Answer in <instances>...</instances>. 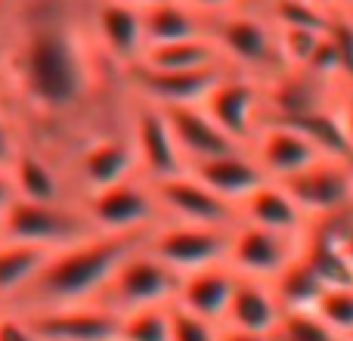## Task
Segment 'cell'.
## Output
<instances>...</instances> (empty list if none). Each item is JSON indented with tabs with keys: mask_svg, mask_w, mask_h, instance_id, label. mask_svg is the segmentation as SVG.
<instances>
[{
	"mask_svg": "<svg viewBox=\"0 0 353 341\" xmlns=\"http://www.w3.org/2000/svg\"><path fill=\"white\" fill-rule=\"evenodd\" d=\"M149 236H109V233H93V236L72 242L65 249L50 251L41 273L31 280V286L12 301L10 307L19 311H47L62 304H84L97 301L121 261L146 245Z\"/></svg>",
	"mask_w": 353,
	"mask_h": 341,
	"instance_id": "6da1fadb",
	"label": "cell"
},
{
	"mask_svg": "<svg viewBox=\"0 0 353 341\" xmlns=\"http://www.w3.org/2000/svg\"><path fill=\"white\" fill-rule=\"evenodd\" d=\"M208 35L214 37L232 72L251 75L263 84L288 72L279 53V41H276V25L263 12L261 0H251L239 10L208 19Z\"/></svg>",
	"mask_w": 353,
	"mask_h": 341,
	"instance_id": "7a4b0ae2",
	"label": "cell"
},
{
	"mask_svg": "<svg viewBox=\"0 0 353 341\" xmlns=\"http://www.w3.org/2000/svg\"><path fill=\"white\" fill-rule=\"evenodd\" d=\"M56 155H59L62 165H65L68 183H72L78 202L84 199V195L97 193V189H105V186H112V183L124 180V177L140 174V170H137L134 146H130V137H128L124 124L78 137V140H72L68 146H62Z\"/></svg>",
	"mask_w": 353,
	"mask_h": 341,
	"instance_id": "3957f363",
	"label": "cell"
},
{
	"mask_svg": "<svg viewBox=\"0 0 353 341\" xmlns=\"http://www.w3.org/2000/svg\"><path fill=\"white\" fill-rule=\"evenodd\" d=\"M81 205L97 233L109 236H149L159 224H165L152 180L143 174H130L112 186L84 195Z\"/></svg>",
	"mask_w": 353,
	"mask_h": 341,
	"instance_id": "277c9868",
	"label": "cell"
},
{
	"mask_svg": "<svg viewBox=\"0 0 353 341\" xmlns=\"http://www.w3.org/2000/svg\"><path fill=\"white\" fill-rule=\"evenodd\" d=\"M97 226L84 214L81 202H25L12 199L6 208L3 239L28 242L37 249H65L72 242L93 236Z\"/></svg>",
	"mask_w": 353,
	"mask_h": 341,
	"instance_id": "5b68a950",
	"label": "cell"
},
{
	"mask_svg": "<svg viewBox=\"0 0 353 341\" xmlns=\"http://www.w3.org/2000/svg\"><path fill=\"white\" fill-rule=\"evenodd\" d=\"M176 286H180V273L171 270L165 261L152 255L146 245L130 251L109 280V286L99 295V304H105L115 313L140 311V307H161L174 304Z\"/></svg>",
	"mask_w": 353,
	"mask_h": 341,
	"instance_id": "8992f818",
	"label": "cell"
},
{
	"mask_svg": "<svg viewBox=\"0 0 353 341\" xmlns=\"http://www.w3.org/2000/svg\"><path fill=\"white\" fill-rule=\"evenodd\" d=\"M230 239H232V226L165 220V224H159L149 233L146 249L183 276L201 267L226 264V257H230Z\"/></svg>",
	"mask_w": 353,
	"mask_h": 341,
	"instance_id": "52a82bcc",
	"label": "cell"
},
{
	"mask_svg": "<svg viewBox=\"0 0 353 341\" xmlns=\"http://www.w3.org/2000/svg\"><path fill=\"white\" fill-rule=\"evenodd\" d=\"M124 128H128L130 146H134V155H137V170L146 180H161V177H171L186 168L180 149H176L174 130L165 109L128 93Z\"/></svg>",
	"mask_w": 353,
	"mask_h": 341,
	"instance_id": "ba28073f",
	"label": "cell"
},
{
	"mask_svg": "<svg viewBox=\"0 0 353 341\" xmlns=\"http://www.w3.org/2000/svg\"><path fill=\"white\" fill-rule=\"evenodd\" d=\"M201 106L239 146H248L267 121V84L242 72H226Z\"/></svg>",
	"mask_w": 353,
	"mask_h": 341,
	"instance_id": "9c48e42d",
	"label": "cell"
},
{
	"mask_svg": "<svg viewBox=\"0 0 353 341\" xmlns=\"http://www.w3.org/2000/svg\"><path fill=\"white\" fill-rule=\"evenodd\" d=\"M93 43L103 59L118 72H128L146 53V31H143V10L124 0H90L87 6Z\"/></svg>",
	"mask_w": 353,
	"mask_h": 341,
	"instance_id": "30bf717a",
	"label": "cell"
},
{
	"mask_svg": "<svg viewBox=\"0 0 353 341\" xmlns=\"http://www.w3.org/2000/svg\"><path fill=\"white\" fill-rule=\"evenodd\" d=\"M279 183H285V189L304 208L310 224L335 217V214H344L353 208V165L344 159L323 155L310 168L298 170V174L285 177Z\"/></svg>",
	"mask_w": 353,
	"mask_h": 341,
	"instance_id": "8fae6325",
	"label": "cell"
},
{
	"mask_svg": "<svg viewBox=\"0 0 353 341\" xmlns=\"http://www.w3.org/2000/svg\"><path fill=\"white\" fill-rule=\"evenodd\" d=\"M155 199L161 205L165 220L180 224H211V226H236L239 214L230 202H223L217 193L205 186L189 168L176 170L171 177L152 180Z\"/></svg>",
	"mask_w": 353,
	"mask_h": 341,
	"instance_id": "7c38bea8",
	"label": "cell"
},
{
	"mask_svg": "<svg viewBox=\"0 0 353 341\" xmlns=\"http://www.w3.org/2000/svg\"><path fill=\"white\" fill-rule=\"evenodd\" d=\"M232 68H201V72H161V68L134 66L124 72V90L137 99L176 109V106H199L214 90L220 78Z\"/></svg>",
	"mask_w": 353,
	"mask_h": 341,
	"instance_id": "4fadbf2b",
	"label": "cell"
},
{
	"mask_svg": "<svg viewBox=\"0 0 353 341\" xmlns=\"http://www.w3.org/2000/svg\"><path fill=\"white\" fill-rule=\"evenodd\" d=\"M6 174H10L16 199H25V202H78L72 183H68L62 159L53 153V149L41 146V143H34V140L19 143L12 159H10V165H6Z\"/></svg>",
	"mask_w": 353,
	"mask_h": 341,
	"instance_id": "5bb4252c",
	"label": "cell"
},
{
	"mask_svg": "<svg viewBox=\"0 0 353 341\" xmlns=\"http://www.w3.org/2000/svg\"><path fill=\"white\" fill-rule=\"evenodd\" d=\"M301 245H304V239H298V236H282V233H273V230H263V226L242 224V220H239V224L232 226L226 264L242 276L276 280V276L301 255Z\"/></svg>",
	"mask_w": 353,
	"mask_h": 341,
	"instance_id": "9a60e30c",
	"label": "cell"
},
{
	"mask_svg": "<svg viewBox=\"0 0 353 341\" xmlns=\"http://www.w3.org/2000/svg\"><path fill=\"white\" fill-rule=\"evenodd\" d=\"M248 153L254 155V162L270 180H285L325 155L307 130H301L292 121H276V118H267L257 128V134L248 143Z\"/></svg>",
	"mask_w": 353,
	"mask_h": 341,
	"instance_id": "2e32d148",
	"label": "cell"
},
{
	"mask_svg": "<svg viewBox=\"0 0 353 341\" xmlns=\"http://www.w3.org/2000/svg\"><path fill=\"white\" fill-rule=\"evenodd\" d=\"M43 341H112L118 338V313L99 301L25 311Z\"/></svg>",
	"mask_w": 353,
	"mask_h": 341,
	"instance_id": "e0dca14e",
	"label": "cell"
},
{
	"mask_svg": "<svg viewBox=\"0 0 353 341\" xmlns=\"http://www.w3.org/2000/svg\"><path fill=\"white\" fill-rule=\"evenodd\" d=\"M236 214L242 224L263 226V230L282 233V236L304 239L307 230H310V217L294 202V195L285 189V183H279V180H263L254 193L239 202Z\"/></svg>",
	"mask_w": 353,
	"mask_h": 341,
	"instance_id": "ac0fdd59",
	"label": "cell"
},
{
	"mask_svg": "<svg viewBox=\"0 0 353 341\" xmlns=\"http://www.w3.org/2000/svg\"><path fill=\"white\" fill-rule=\"evenodd\" d=\"M282 313H285V307H282L279 295H276L273 280H257V276L236 273V286H232L230 304H226L223 323L220 326L273 335Z\"/></svg>",
	"mask_w": 353,
	"mask_h": 341,
	"instance_id": "d6986e66",
	"label": "cell"
},
{
	"mask_svg": "<svg viewBox=\"0 0 353 341\" xmlns=\"http://www.w3.org/2000/svg\"><path fill=\"white\" fill-rule=\"evenodd\" d=\"M168 121H171L176 149L183 155V165H195V162L223 155L230 149H242L211 115L205 106H176V109H165Z\"/></svg>",
	"mask_w": 353,
	"mask_h": 341,
	"instance_id": "ffe728a7",
	"label": "cell"
},
{
	"mask_svg": "<svg viewBox=\"0 0 353 341\" xmlns=\"http://www.w3.org/2000/svg\"><path fill=\"white\" fill-rule=\"evenodd\" d=\"M205 183L211 193H217L223 202H230L232 208L251 195L263 180H270L267 174L261 170V165L254 162V155L248 153V146L242 149H230L223 155H214V159H205V162H195V165H186Z\"/></svg>",
	"mask_w": 353,
	"mask_h": 341,
	"instance_id": "44dd1931",
	"label": "cell"
},
{
	"mask_svg": "<svg viewBox=\"0 0 353 341\" xmlns=\"http://www.w3.org/2000/svg\"><path fill=\"white\" fill-rule=\"evenodd\" d=\"M232 286H236V270L230 264H214V267L183 273L180 286H176L174 307L195 313L201 320H211V323H223Z\"/></svg>",
	"mask_w": 353,
	"mask_h": 341,
	"instance_id": "7402d4cb",
	"label": "cell"
},
{
	"mask_svg": "<svg viewBox=\"0 0 353 341\" xmlns=\"http://www.w3.org/2000/svg\"><path fill=\"white\" fill-rule=\"evenodd\" d=\"M143 31H146V50L159 43L186 41V37L208 35V19L186 0H159L143 10Z\"/></svg>",
	"mask_w": 353,
	"mask_h": 341,
	"instance_id": "603a6c76",
	"label": "cell"
},
{
	"mask_svg": "<svg viewBox=\"0 0 353 341\" xmlns=\"http://www.w3.org/2000/svg\"><path fill=\"white\" fill-rule=\"evenodd\" d=\"M137 66L161 68V72H201V68H230L211 35L186 37V41L159 43L143 53Z\"/></svg>",
	"mask_w": 353,
	"mask_h": 341,
	"instance_id": "cb8c5ba5",
	"label": "cell"
},
{
	"mask_svg": "<svg viewBox=\"0 0 353 341\" xmlns=\"http://www.w3.org/2000/svg\"><path fill=\"white\" fill-rule=\"evenodd\" d=\"M47 257V249L16 242V239H0V298L12 304L31 286V280L41 273Z\"/></svg>",
	"mask_w": 353,
	"mask_h": 341,
	"instance_id": "d4e9b609",
	"label": "cell"
},
{
	"mask_svg": "<svg viewBox=\"0 0 353 341\" xmlns=\"http://www.w3.org/2000/svg\"><path fill=\"white\" fill-rule=\"evenodd\" d=\"M273 289H276V295H279L285 311H313L316 301L323 298V292L329 289V282L316 273V267H313V264L304 257V251H301V255L273 280Z\"/></svg>",
	"mask_w": 353,
	"mask_h": 341,
	"instance_id": "484cf974",
	"label": "cell"
},
{
	"mask_svg": "<svg viewBox=\"0 0 353 341\" xmlns=\"http://www.w3.org/2000/svg\"><path fill=\"white\" fill-rule=\"evenodd\" d=\"M171 313H174V304L140 307V311L118 313V338L121 341H171Z\"/></svg>",
	"mask_w": 353,
	"mask_h": 341,
	"instance_id": "4316f807",
	"label": "cell"
},
{
	"mask_svg": "<svg viewBox=\"0 0 353 341\" xmlns=\"http://www.w3.org/2000/svg\"><path fill=\"white\" fill-rule=\"evenodd\" d=\"M313 311L323 317V323L338 338H353V282L329 286Z\"/></svg>",
	"mask_w": 353,
	"mask_h": 341,
	"instance_id": "83f0119b",
	"label": "cell"
},
{
	"mask_svg": "<svg viewBox=\"0 0 353 341\" xmlns=\"http://www.w3.org/2000/svg\"><path fill=\"white\" fill-rule=\"evenodd\" d=\"M273 341H338L316 311H285L273 332Z\"/></svg>",
	"mask_w": 353,
	"mask_h": 341,
	"instance_id": "f1b7e54d",
	"label": "cell"
},
{
	"mask_svg": "<svg viewBox=\"0 0 353 341\" xmlns=\"http://www.w3.org/2000/svg\"><path fill=\"white\" fill-rule=\"evenodd\" d=\"M220 323L201 320L195 313H186L180 307H174L171 313V341H217Z\"/></svg>",
	"mask_w": 353,
	"mask_h": 341,
	"instance_id": "f546056e",
	"label": "cell"
},
{
	"mask_svg": "<svg viewBox=\"0 0 353 341\" xmlns=\"http://www.w3.org/2000/svg\"><path fill=\"white\" fill-rule=\"evenodd\" d=\"M0 341H43V338H41V332L34 329L28 313L6 304L3 311H0Z\"/></svg>",
	"mask_w": 353,
	"mask_h": 341,
	"instance_id": "4dcf8cb0",
	"label": "cell"
},
{
	"mask_svg": "<svg viewBox=\"0 0 353 341\" xmlns=\"http://www.w3.org/2000/svg\"><path fill=\"white\" fill-rule=\"evenodd\" d=\"M22 143V134H19V124L12 121V115L0 106V168L10 165L16 146Z\"/></svg>",
	"mask_w": 353,
	"mask_h": 341,
	"instance_id": "1f68e13d",
	"label": "cell"
},
{
	"mask_svg": "<svg viewBox=\"0 0 353 341\" xmlns=\"http://www.w3.org/2000/svg\"><path fill=\"white\" fill-rule=\"evenodd\" d=\"M192 10H199L205 19H214V16H223L230 10H239V6L251 3V0H186Z\"/></svg>",
	"mask_w": 353,
	"mask_h": 341,
	"instance_id": "d6a6232c",
	"label": "cell"
},
{
	"mask_svg": "<svg viewBox=\"0 0 353 341\" xmlns=\"http://www.w3.org/2000/svg\"><path fill=\"white\" fill-rule=\"evenodd\" d=\"M217 341H273V335H261V332H245V329H232V326H220Z\"/></svg>",
	"mask_w": 353,
	"mask_h": 341,
	"instance_id": "836d02e7",
	"label": "cell"
},
{
	"mask_svg": "<svg viewBox=\"0 0 353 341\" xmlns=\"http://www.w3.org/2000/svg\"><path fill=\"white\" fill-rule=\"evenodd\" d=\"M12 199H16V193H12L10 174H6V168H0V208H10Z\"/></svg>",
	"mask_w": 353,
	"mask_h": 341,
	"instance_id": "e575fe53",
	"label": "cell"
},
{
	"mask_svg": "<svg viewBox=\"0 0 353 341\" xmlns=\"http://www.w3.org/2000/svg\"><path fill=\"white\" fill-rule=\"evenodd\" d=\"M323 3L332 16H350L353 12V0H323Z\"/></svg>",
	"mask_w": 353,
	"mask_h": 341,
	"instance_id": "d590c367",
	"label": "cell"
},
{
	"mask_svg": "<svg viewBox=\"0 0 353 341\" xmlns=\"http://www.w3.org/2000/svg\"><path fill=\"white\" fill-rule=\"evenodd\" d=\"M124 3H134V6H140V10H146V6L159 3V0H124Z\"/></svg>",
	"mask_w": 353,
	"mask_h": 341,
	"instance_id": "8d00e7d4",
	"label": "cell"
},
{
	"mask_svg": "<svg viewBox=\"0 0 353 341\" xmlns=\"http://www.w3.org/2000/svg\"><path fill=\"white\" fill-rule=\"evenodd\" d=\"M3 220H6V208H0V239H3Z\"/></svg>",
	"mask_w": 353,
	"mask_h": 341,
	"instance_id": "74e56055",
	"label": "cell"
},
{
	"mask_svg": "<svg viewBox=\"0 0 353 341\" xmlns=\"http://www.w3.org/2000/svg\"><path fill=\"white\" fill-rule=\"evenodd\" d=\"M307 3H323V0H307ZM325 6V3H323Z\"/></svg>",
	"mask_w": 353,
	"mask_h": 341,
	"instance_id": "f35d334b",
	"label": "cell"
},
{
	"mask_svg": "<svg viewBox=\"0 0 353 341\" xmlns=\"http://www.w3.org/2000/svg\"><path fill=\"white\" fill-rule=\"evenodd\" d=\"M344 19H347V22H350V25H353V12H350V16H344Z\"/></svg>",
	"mask_w": 353,
	"mask_h": 341,
	"instance_id": "ab89813d",
	"label": "cell"
},
{
	"mask_svg": "<svg viewBox=\"0 0 353 341\" xmlns=\"http://www.w3.org/2000/svg\"><path fill=\"white\" fill-rule=\"evenodd\" d=\"M3 307H6V301H3V298H0V311H3Z\"/></svg>",
	"mask_w": 353,
	"mask_h": 341,
	"instance_id": "60d3db41",
	"label": "cell"
},
{
	"mask_svg": "<svg viewBox=\"0 0 353 341\" xmlns=\"http://www.w3.org/2000/svg\"><path fill=\"white\" fill-rule=\"evenodd\" d=\"M338 341H350V338H338Z\"/></svg>",
	"mask_w": 353,
	"mask_h": 341,
	"instance_id": "b9f144b4",
	"label": "cell"
},
{
	"mask_svg": "<svg viewBox=\"0 0 353 341\" xmlns=\"http://www.w3.org/2000/svg\"><path fill=\"white\" fill-rule=\"evenodd\" d=\"M112 341H121V338H112Z\"/></svg>",
	"mask_w": 353,
	"mask_h": 341,
	"instance_id": "7bdbcfd3",
	"label": "cell"
},
{
	"mask_svg": "<svg viewBox=\"0 0 353 341\" xmlns=\"http://www.w3.org/2000/svg\"><path fill=\"white\" fill-rule=\"evenodd\" d=\"M350 341H353V338H350Z\"/></svg>",
	"mask_w": 353,
	"mask_h": 341,
	"instance_id": "ee69618b",
	"label": "cell"
}]
</instances>
